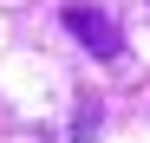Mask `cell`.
Listing matches in <instances>:
<instances>
[{"label": "cell", "mask_w": 150, "mask_h": 143, "mask_svg": "<svg viewBox=\"0 0 150 143\" xmlns=\"http://www.w3.org/2000/svg\"><path fill=\"white\" fill-rule=\"evenodd\" d=\"M59 20H65V33L79 39L91 59H117V52H124V33H117V20H111L105 7H91V0H65V7H59Z\"/></svg>", "instance_id": "1"}]
</instances>
